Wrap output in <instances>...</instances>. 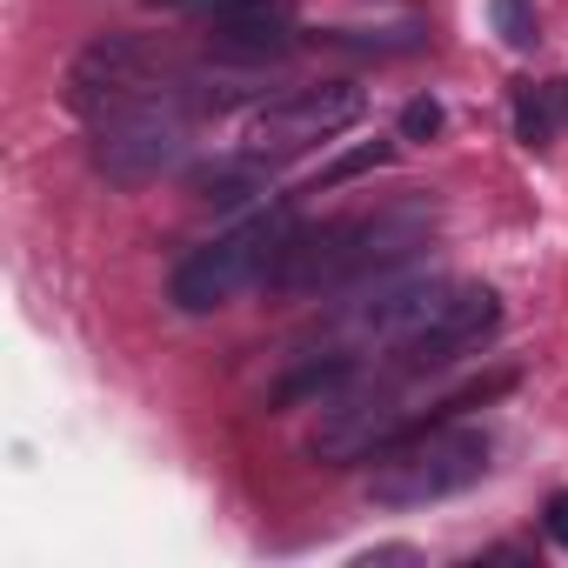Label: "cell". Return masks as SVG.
<instances>
[{
  "mask_svg": "<svg viewBox=\"0 0 568 568\" xmlns=\"http://www.w3.org/2000/svg\"><path fill=\"white\" fill-rule=\"evenodd\" d=\"M328 48H355V54H415L422 48V28H342L328 34Z\"/></svg>",
  "mask_w": 568,
  "mask_h": 568,
  "instance_id": "obj_11",
  "label": "cell"
},
{
  "mask_svg": "<svg viewBox=\"0 0 568 568\" xmlns=\"http://www.w3.org/2000/svg\"><path fill=\"white\" fill-rule=\"evenodd\" d=\"M154 94H168V68L134 34H101L68 68V108L88 114V121H114V114H128V108H141Z\"/></svg>",
  "mask_w": 568,
  "mask_h": 568,
  "instance_id": "obj_4",
  "label": "cell"
},
{
  "mask_svg": "<svg viewBox=\"0 0 568 568\" xmlns=\"http://www.w3.org/2000/svg\"><path fill=\"white\" fill-rule=\"evenodd\" d=\"M395 161V148L388 141H362V148H348L342 161H328L315 181H308V194H322V187H342V181H355V174H368V168H388Z\"/></svg>",
  "mask_w": 568,
  "mask_h": 568,
  "instance_id": "obj_12",
  "label": "cell"
},
{
  "mask_svg": "<svg viewBox=\"0 0 568 568\" xmlns=\"http://www.w3.org/2000/svg\"><path fill=\"white\" fill-rule=\"evenodd\" d=\"M568 128V81H528V88H515V134L528 141V148H548L555 134Z\"/></svg>",
  "mask_w": 568,
  "mask_h": 568,
  "instance_id": "obj_10",
  "label": "cell"
},
{
  "mask_svg": "<svg viewBox=\"0 0 568 568\" xmlns=\"http://www.w3.org/2000/svg\"><path fill=\"white\" fill-rule=\"evenodd\" d=\"M267 187H274V161H267V154H254V148H241V154H221L214 168H201V174H194V194H201V201H214V207L261 201Z\"/></svg>",
  "mask_w": 568,
  "mask_h": 568,
  "instance_id": "obj_8",
  "label": "cell"
},
{
  "mask_svg": "<svg viewBox=\"0 0 568 568\" xmlns=\"http://www.w3.org/2000/svg\"><path fill=\"white\" fill-rule=\"evenodd\" d=\"M355 382H362V362H355V355H328V362L295 368L288 382L267 395V408H274V415H281V408H295V402H322V408H328V402H335V395H348Z\"/></svg>",
  "mask_w": 568,
  "mask_h": 568,
  "instance_id": "obj_9",
  "label": "cell"
},
{
  "mask_svg": "<svg viewBox=\"0 0 568 568\" xmlns=\"http://www.w3.org/2000/svg\"><path fill=\"white\" fill-rule=\"evenodd\" d=\"M302 221L288 214V201H267L261 214H247L241 227H227V234H214L207 247H194L181 267H174V308L181 315H214V308H227L234 295H247L254 281H267L274 274V261H281V247H288V234H295Z\"/></svg>",
  "mask_w": 568,
  "mask_h": 568,
  "instance_id": "obj_1",
  "label": "cell"
},
{
  "mask_svg": "<svg viewBox=\"0 0 568 568\" xmlns=\"http://www.w3.org/2000/svg\"><path fill=\"white\" fill-rule=\"evenodd\" d=\"M488 21H495L501 48H515V54L535 48V8H528V0H488Z\"/></svg>",
  "mask_w": 568,
  "mask_h": 568,
  "instance_id": "obj_13",
  "label": "cell"
},
{
  "mask_svg": "<svg viewBox=\"0 0 568 568\" xmlns=\"http://www.w3.org/2000/svg\"><path fill=\"white\" fill-rule=\"evenodd\" d=\"M187 134H194V108L181 88L101 121V141H94V168L114 181V187H148L161 181L181 154H187Z\"/></svg>",
  "mask_w": 568,
  "mask_h": 568,
  "instance_id": "obj_3",
  "label": "cell"
},
{
  "mask_svg": "<svg viewBox=\"0 0 568 568\" xmlns=\"http://www.w3.org/2000/svg\"><path fill=\"white\" fill-rule=\"evenodd\" d=\"M435 134H442V101L435 94H415L402 108V141H435Z\"/></svg>",
  "mask_w": 568,
  "mask_h": 568,
  "instance_id": "obj_14",
  "label": "cell"
},
{
  "mask_svg": "<svg viewBox=\"0 0 568 568\" xmlns=\"http://www.w3.org/2000/svg\"><path fill=\"white\" fill-rule=\"evenodd\" d=\"M541 521H548V541H555V548H568V488L548 501V515H541Z\"/></svg>",
  "mask_w": 568,
  "mask_h": 568,
  "instance_id": "obj_15",
  "label": "cell"
},
{
  "mask_svg": "<svg viewBox=\"0 0 568 568\" xmlns=\"http://www.w3.org/2000/svg\"><path fill=\"white\" fill-rule=\"evenodd\" d=\"M495 322H501L495 288H481V281H455L448 302L428 315V328H422L415 342H402V362H408V368H442V362L481 348V342L495 335Z\"/></svg>",
  "mask_w": 568,
  "mask_h": 568,
  "instance_id": "obj_7",
  "label": "cell"
},
{
  "mask_svg": "<svg viewBox=\"0 0 568 568\" xmlns=\"http://www.w3.org/2000/svg\"><path fill=\"white\" fill-rule=\"evenodd\" d=\"M207 48L234 68H261L295 48V0H221L207 8Z\"/></svg>",
  "mask_w": 568,
  "mask_h": 568,
  "instance_id": "obj_6",
  "label": "cell"
},
{
  "mask_svg": "<svg viewBox=\"0 0 568 568\" xmlns=\"http://www.w3.org/2000/svg\"><path fill=\"white\" fill-rule=\"evenodd\" d=\"M481 475H488V435L428 422V428H415V435H402L395 448L375 455L368 501H382V508H428V501H448V495L475 488Z\"/></svg>",
  "mask_w": 568,
  "mask_h": 568,
  "instance_id": "obj_2",
  "label": "cell"
},
{
  "mask_svg": "<svg viewBox=\"0 0 568 568\" xmlns=\"http://www.w3.org/2000/svg\"><path fill=\"white\" fill-rule=\"evenodd\" d=\"M368 114V94L348 88V81H328V88H295L281 101H261L254 121H247V148L267 154V161H288V154H308L315 141H335L342 128H355Z\"/></svg>",
  "mask_w": 568,
  "mask_h": 568,
  "instance_id": "obj_5",
  "label": "cell"
}]
</instances>
